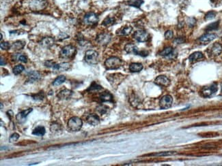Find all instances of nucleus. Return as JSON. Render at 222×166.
<instances>
[{
    "label": "nucleus",
    "instance_id": "f257e3e1",
    "mask_svg": "<svg viewBox=\"0 0 222 166\" xmlns=\"http://www.w3.org/2000/svg\"><path fill=\"white\" fill-rule=\"evenodd\" d=\"M122 64V61L120 58L112 57L105 61V65L107 70H117L120 67Z\"/></svg>",
    "mask_w": 222,
    "mask_h": 166
},
{
    "label": "nucleus",
    "instance_id": "f03ea898",
    "mask_svg": "<svg viewBox=\"0 0 222 166\" xmlns=\"http://www.w3.org/2000/svg\"><path fill=\"white\" fill-rule=\"evenodd\" d=\"M83 122L81 118L77 117L70 118L68 121V127L72 131H78L82 127Z\"/></svg>",
    "mask_w": 222,
    "mask_h": 166
},
{
    "label": "nucleus",
    "instance_id": "7ed1b4c3",
    "mask_svg": "<svg viewBox=\"0 0 222 166\" xmlns=\"http://www.w3.org/2000/svg\"><path fill=\"white\" fill-rule=\"evenodd\" d=\"M125 51L127 53L139 55L142 57H146L149 55V52L146 51H139V49L133 44H127L125 46Z\"/></svg>",
    "mask_w": 222,
    "mask_h": 166
},
{
    "label": "nucleus",
    "instance_id": "20e7f679",
    "mask_svg": "<svg viewBox=\"0 0 222 166\" xmlns=\"http://www.w3.org/2000/svg\"><path fill=\"white\" fill-rule=\"evenodd\" d=\"M99 60V54L93 50H88L86 52L85 61L87 64L90 65H95L98 63Z\"/></svg>",
    "mask_w": 222,
    "mask_h": 166
},
{
    "label": "nucleus",
    "instance_id": "39448f33",
    "mask_svg": "<svg viewBox=\"0 0 222 166\" xmlns=\"http://www.w3.org/2000/svg\"><path fill=\"white\" fill-rule=\"evenodd\" d=\"M76 52V48L72 45H67L62 48L60 52V57L63 59H69L73 57Z\"/></svg>",
    "mask_w": 222,
    "mask_h": 166
},
{
    "label": "nucleus",
    "instance_id": "423d86ee",
    "mask_svg": "<svg viewBox=\"0 0 222 166\" xmlns=\"http://www.w3.org/2000/svg\"><path fill=\"white\" fill-rule=\"evenodd\" d=\"M218 90L217 85V83H213L209 86H204L201 91L202 96L204 97H210L213 96Z\"/></svg>",
    "mask_w": 222,
    "mask_h": 166
},
{
    "label": "nucleus",
    "instance_id": "0eeeda50",
    "mask_svg": "<svg viewBox=\"0 0 222 166\" xmlns=\"http://www.w3.org/2000/svg\"><path fill=\"white\" fill-rule=\"evenodd\" d=\"M47 4L46 0H31L30 8L33 11H41L45 8Z\"/></svg>",
    "mask_w": 222,
    "mask_h": 166
},
{
    "label": "nucleus",
    "instance_id": "6e6552de",
    "mask_svg": "<svg viewBox=\"0 0 222 166\" xmlns=\"http://www.w3.org/2000/svg\"><path fill=\"white\" fill-rule=\"evenodd\" d=\"M134 38L139 42H145L149 39L150 35L144 30H138L134 33Z\"/></svg>",
    "mask_w": 222,
    "mask_h": 166
},
{
    "label": "nucleus",
    "instance_id": "1a4fd4ad",
    "mask_svg": "<svg viewBox=\"0 0 222 166\" xmlns=\"http://www.w3.org/2000/svg\"><path fill=\"white\" fill-rule=\"evenodd\" d=\"M99 21V17L98 16L93 12H89L86 14L83 18V22L85 24L88 25H94Z\"/></svg>",
    "mask_w": 222,
    "mask_h": 166
},
{
    "label": "nucleus",
    "instance_id": "9d476101",
    "mask_svg": "<svg viewBox=\"0 0 222 166\" xmlns=\"http://www.w3.org/2000/svg\"><path fill=\"white\" fill-rule=\"evenodd\" d=\"M173 102V99L170 96L167 95L162 97V98L160 99L159 106L161 109H168L170 108Z\"/></svg>",
    "mask_w": 222,
    "mask_h": 166
},
{
    "label": "nucleus",
    "instance_id": "9b49d317",
    "mask_svg": "<svg viewBox=\"0 0 222 166\" xmlns=\"http://www.w3.org/2000/svg\"><path fill=\"white\" fill-rule=\"evenodd\" d=\"M111 39H112V36H111L110 34L107 33H102L97 36L96 42L100 45L105 46L109 44L111 41Z\"/></svg>",
    "mask_w": 222,
    "mask_h": 166
},
{
    "label": "nucleus",
    "instance_id": "f8f14e48",
    "mask_svg": "<svg viewBox=\"0 0 222 166\" xmlns=\"http://www.w3.org/2000/svg\"><path fill=\"white\" fill-rule=\"evenodd\" d=\"M222 52V46L219 43H215L208 48V54L212 56H218Z\"/></svg>",
    "mask_w": 222,
    "mask_h": 166
},
{
    "label": "nucleus",
    "instance_id": "ddd939ff",
    "mask_svg": "<svg viewBox=\"0 0 222 166\" xmlns=\"http://www.w3.org/2000/svg\"><path fill=\"white\" fill-rule=\"evenodd\" d=\"M155 83L156 85L162 87H167L170 84V80L165 76H159L155 79Z\"/></svg>",
    "mask_w": 222,
    "mask_h": 166
},
{
    "label": "nucleus",
    "instance_id": "4468645a",
    "mask_svg": "<svg viewBox=\"0 0 222 166\" xmlns=\"http://www.w3.org/2000/svg\"><path fill=\"white\" fill-rule=\"evenodd\" d=\"M31 111H32V108H28L18 113L17 115V117H16V118H17L18 122L20 123H23V122H25V118H27L29 114H30Z\"/></svg>",
    "mask_w": 222,
    "mask_h": 166
},
{
    "label": "nucleus",
    "instance_id": "2eb2a0df",
    "mask_svg": "<svg viewBox=\"0 0 222 166\" xmlns=\"http://www.w3.org/2000/svg\"><path fill=\"white\" fill-rule=\"evenodd\" d=\"M215 38H216L215 34L207 33V34H204V35H203L202 36H201L199 38V41L201 43H202L204 44H207L208 43L211 42V41H213L214 39H215Z\"/></svg>",
    "mask_w": 222,
    "mask_h": 166
},
{
    "label": "nucleus",
    "instance_id": "dca6fc26",
    "mask_svg": "<svg viewBox=\"0 0 222 166\" xmlns=\"http://www.w3.org/2000/svg\"><path fill=\"white\" fill-rule=\"evenodd\" d=\"M55 43V39L51 38V37H46V38H44L42 39V40L41 41V45L44 47V48H50L53 45H54Z\"/></svg>",
    "mask_w": 222,
    "mask_h": 166
},
{
    "label": "nucleus",
    "instance_id": "f3484780",
    "mask_svg": "<svg viewBox=\"0 0 222 166\" xmlns=\"http://www.w3.org/2000/svg\"><path fill=\"white\" fill-rule=\"evenodd\" d=\"M87 122H88L90 125L96 126L100 123V118L96 114H90L88 117H87Z\"/></svg>",
    "mask_w": 222,
    "mask_h": 166
},
{
    "label": "nucleus",
    "instance_id": "a211bd4d",
    "mask_svg": "<svg viewBox=\"0 0 222 166\" xmlns=\"http://www.w3.org/2000/svg\"><path fill=\"white\" fill-rule=\"evenodd\" d=\"M70 68V64L68 63H62V64H55L52 69L55 71H59V72H63V71H67Z\"/></svg>",
    "mask_w": 222,
    "mask_h": 166
},
{
    "label": "nucleus",
    "instance_id": "6ab92c4d",
    "mask_svg": "<svg viewBox=\"0 0 222 166\" xmlns=\"http://www.w3.org/2000/svg\"><path fill=\"white\" fill-rule=\"evenodd\" d=\"M73 94L72 91L69 89H64L60 91V93L57 94V97L60 99H69Z\"/></svg>",
    "mask_w": 222,
    "mask_h": 166
},
{
    "label": "nucleus",
    "instance_id": "aec40b11",
    "mask_svg": "<svg viewBox=\"0 0 222 166\" xmlns=\"http://www.w3.org/2000/svg\"><path fill=\"white\" fill-rule=\"evenodd\" d=\"M132 30H133V28L130 26H128V27H123L122 28H120V30H118L117 31V35L118 36H126L129 35L131 33Z\"/></svg>",
    "mask_w": 222,
    "mask_h": 166
},
{
    "label": "nucleus",
    "instance_id": "412c9836",
    "mask_svg": "<svg viewBox=\"0 0 222 166\" xmlns=\"http://www.w3.org/2000/svg\"><path fill=\"white\" fill-rule=\"evenodd\" d=\"M28 80L31 82V83H33L34 81H37L40 78H41V74L40 73L36 72V71H32V72H30L28 73Z\"/></svg>",
    "mask_w": 222,
    "mask_h": 166
},
{
    "label": "nucleus",
    "instance_id": "4be33fe9",
    "mask_svg": "<svg viewBox=\"0 0 222 166\" xmlns=\"http://www.w3.org/2000/svg\"><path fill=\"white\" fill-rule=\"evenodd\" d=\"M50 130H51V133L54 134H60L62 133V126L57 123H54L51 124V127H50Z\"/></svg>",
    "mask_w": 222,
    "mask_h": 166
},
{
    "label": "nucleus",
    "instance_id": "5701e85b",
    "mask_svg": "<svg viewBox=\"0 0 222 166\" xmlns=\"http://www.w3.org/2000/svg\"><path fill=\"white\" fill-rule=\"evenodd\" d=\"M143 69V65L139 63H133L129 66V70L131 72H139Z\"/></svg>",
    "mask_w": 222,
    "mask_h": 166
},
{
    "label": "nucleus",
    "instance_id": "b1692460",
    "mask_svg": "<svg viewBox=\"0 0 222 166\" xmlns=\"http://www.w3.org/2000/svg\"><path fill=\"white\" fill-rule=\"evenodd\" d=\"M204 58V55L201 52H195L194 53H192L190 56L189 57V60L191 62H194L196 61L202 59Z\"/></svg>",
    "mask_w": 222,
    "mask_h": 166
},
{
    "label": "nucleus",
    "instance_id": "393cba45",
    "mask_svg": "<svg viewBox=\"0 0 222 166\" xmlns=\"http://www.w3.org/2000/svg\"><path fill=\"white\" fill-rule=\"evenodd\" d=\"M25 42L18 40L12 44L10 49L14 50V51H19V50L23 49V47L25 46Z\"/></svg>",
    "mask_w": 222,
    "mask_h": 166
},
{
    "label": "nucleus",
    "instance_id": "a878e982",
    "mask_svg": "<svg viewBox=\"0 0 222 166\" xmlns=\"http://www.w3.org/2000/svg\"><path fill=\"white\" fill-rule=\"evenodd\" d=\"M32 133L33 135L36 136H43L45 133V128L43 126H38L36 128L34 129Z\"/></svg>",
    "mask_w": 222,
    "mask_h": 166
},
{
    "label": "nucleus",
    "instance_id": "bb28decb",
    "mask_svg": "<svg viewBox=\"0 0 222 166\" xmlns=\"http://www.w3.org/2000/svg\"><path fill=\"white\" fill-rule=\"evenodd\" d=\"M100 99L102 102H112L113 100V96L109 92H104L100 95Z\"/></svg>",
    "mask_w": 222,
    "mask_h": 166
},
{
    "label": "nucleus",
    "instance_id": "cd10ccee",
    "mask_svg": "<svg viewBox=\"0 0 222 166\" xmlns=\"http://www.w3.org/2000/svg\"><path fill=\"white\" fill-rule=\"evenodd\" d=\"M126 4L130 6L135 7L139 8L142 6V4H144V1L143 0H129V1L126 2Z\"/></svg>",
    "mask_w": 222,
    "mask_h": 166
},
{
    "label": "nucleus",
    "instance_id": "c85d7f7f",
    "mask_svg": "<svg viewBox=\"0 0 222 166\" xmlns=\"http://www.w3.org/2000/svg\"><path fill=\"white\" fill-rule=\"evenodd\" d=\"M66 80V76H60L55 79L54 81L53 82V85L54 86H59L64 83Z\"/></svg>",
    "mask_w": 222,
    "mask_h": 166
},
{
    "label": "nucleus",
    "instance_id": "c756f323",
    "mask_svg": "<svg viewBox=\"0 0 222 166\" xmlns=\"http://www.w3.org/2000/svg\"><path fill=\"white\" fill-rule=\"evenodd\" d=\"M172 52H173V49L171 48V47L169 46V47H166L165 49H163V51L160 52L159 55H161V56H163V57H168L172 54Z\"/></svg>",
    "mask_w": 222,
    "mask_h": 166
},
{
    "label": "nucleus",
    "instance_id": "7c9ffc66",
    "mask_svg": "<svg viewBox=\"0 0 222 166\" xmlns=\"http://www.w3.org/2000/svg\"><path fill=\"white\" fill-rule=\"evenodd\" d=\"M115 22L114 18H112L110 17H107L105 18V19L103 22V25L106 26V27H109V26L112 25Z\"/></svg>",
    "mask_w": 222,
    "mask_h": 166
},
{
    "label": "nucleus",
    "instance_id": "2f4dec72",
    "mask_svg": "<svg viewBox=\"0 0 222 166\" xmlns=\"http://www.w3.org/2000/svg\"><path fill=\"white\" fill-rule=\"evenodd\" d=\"M219 21H216V22L211 23V24H209L207 26V28L205 29V30L207 31H210L217 30L219 27Z\"/></svg>",
    "mask_w": 222,
    "mask_h": 166
},
{
    "label": "nucleus",
    "instance_id": "473e14b6",
    "mask_svg": "<svg viewBox=\"0 0 222 166\" xmlns=\"http://www.w3.org/2000/svg\"><path fill=\"white\" fill-rule=\"evenodd\" d=\"M25 70V67L22 65H17L13 68V73L15 75H18L21 73L23 70Z\"/></svg>",
    "mask_w": 222,
    "mask_h": 166
},
{
    "label": "nucleus",
    "instance_id": "72a5a7b5",
    "mask_svg": "<svg viewBox=\"0 0 222 166\" xmlns=\"http://www.w3.org/2000/svg\"><path fill=\"white\" fill-rule=\"evenodd\" d=\"M103 88H102L101 86L99 85L96 83H93L91 85V86L88 88V91H98L101 90Z\"/></svg>",
    "mask_w": 222,
    "mask_h": 166
},
{
    "label": "nucleus",
    "instance_id": "f704fd0d",
    "mask_svg": "<svg viewBox=\"0 0 222 166\" xmlns=\"http://www.w3.org/2000/svg\"><path fill=\"white\" fill-rule=\"evenodd\" d=\"M108 109H109L108 108V107H107L106 106H104V105H100V106H99L96 108L97 111L101 114H106Z\"/></svg>",
    "mask_w": 222,
    "mask_h": 166
},
{
    "label": "nucleus",
    "instance_id": "c9c22d12",
    "mask_svg": "<svg viewBox=\"0 0 222 166\" xmlns=\"http://www.w3.org/2000/svg\"><path fill=\"white\" fill-rule=\"evenodd\" d=\"M216 16V12L214 11H210L208 12L207 14L205 15V20H211L213 19Z\"/></svg>",
    "mask_w": 222,
    "mask_h": 166
},
{
    "label": "nucleus",
    "instance_id": "e433bc0d",
    "mask_svg": "<svg viewBox=\"0 0 222 166\" xmlns=\"http://www.w3.org/2000/svg\"><path fill=\"white\" fill-rule=\"evenodd\" d=\"M18 138H19V135H18V134L17 133H15L10 137L9 141H10V143H13V142H17Z\"/></svg>",
    "mask_w": 222,
    "mask_h": 166
},
{
    "label": "nucleus",
    "instance_id": "4c0bfd02",
    "mask_svg": "<svg viewBox=\"0 0 222 166\" xmlns=\"http://www.w3.org/2000/svg\"><path fill=\"white\" fill-rule=\"evenodd\" d=\"M174 154H175V152H163L151 155H153V156H168V155H172Z\"/></svg>",
    "mask_w": 222,
    "mask_h": 166
},
{
    "label": "nucleus",
    "instance_id": "58836bf2",
    "mask_svg": "<svg viewBox=\"0 0 222 166\" xmlns=\"http://www.w3.org/2000/svg\"><path fill=\"white\" fill-rule=\"evenodd\" d=\"M32 97L34 100H42L44 98V93L43 91H41L35 95V96H32Z\"/></svg>",
    "mask_w": 222,
    "mask_h": 166
},
{
    "label": "nucleus",
    "instance_id": "ea45409f",
    "mask_svg": "<svg viewBox=\"0 0 222 166\" xmlns=\"http://www.w3.org/2000/svg\"><path fill=\"white\" fill-rule=\"evenodd\" d=\"M0 47H1L2 50H8L11 47V46L7 42H2L1 44H0Z\"/></svg>",
    "mask_w": 222,
    "mask_h": 166
},
{
    "label": "nucleus",
    "instance_id": "a19ab883",
    "mask_svg": "<svg viewBox=\"0 0 222 166\" xmlns=\"http://www.w3.org/2000/svg\"><path fill=\"white\" fill-rule=\"evenodd\" d=\"M173 37V32L171 30H168L165 33V38L167 39H170Z\"/></svg>",
    "mask_w": 222,
    "mask_h": 166
},
{
    "label": "nucleus",
    "instance_id": "79ce46f5",
    "mask_svg": "<svg viewBox=\"0 0 222 166\" xmlns=\"http://www.w3.org/2000/svg\"><path fill=\"white\" fill-rule=\"evenodd\" d=\"M55 64V63L54 61H47L44 63V65H45L46 67H51V68L54 67V65Z\"/></svg>",
    "mask_w": 222,
    "mask_h": 166
},
{
    "label": "nucleus",
    "instance_id": "37998d69",
    "mask_svg": "<svg viewBox=\"0 0 222 166\" xmlns=\"http://www.w3.org/2000/svg\"><path fill=\"white\" fill-rule=\"evenodd\" d=\"M18 60L23 63H27L28 58L26 57L25 55H20V56L18 57Z\"/></svg>",
    "mask_w": 222,
    "mask_h": 166
},
{
    "label": "nucleus",
    "instance_id": "c03bdc74",
    "mask_svg": "<svg viewBox=\"0 0 222 166\" xmlns=\"http://www.w3.org/2000/svg\"><path fill=\"white\" fill-rule=\"evenodd\" d=\"M7 114L10 118H11L13 117V112L12 110H9V111L7 112Z\"/></svg>",
    "mask_w": 222,
    "mask_h": 166
},
{
    "label": "nucleus",
    "instance_id": "a18cd8bd",
    "mask_svg": "<svg viewBox=\"0 0 222 166\" xmlns=\"http://www.w3.org/2000/svg\"><path fill=\"white\" fill-rule=\"evenodd\" d=\"M6 64V61L3 59V57H1V65H4Z\"/></svg>",
    "mask_w": 222,
    "mask_h": 166
},
{
    "label": "nucleus",
    "instance_id": "49530a36",
    "mask_svg": "<svg viewBox=\"0 0 222 166\" xmlns=\"http://www.w3.org/2000/svg\"><path fill=\"white\" fill-rule=\"evenodd\" d=\"M219 1H221V0H211V2H213V3H217V2H218Z\"/></svg>",
    "mask_w": 222,
    "mask_h": 166
},
{
    "label": "nucleus",
    "instance_id": "de8ad7c7",
    "mask_svg": "<svg viewBox=\"0 0 222 166\" xmlns=\"http://www.w3.org/2000/svg\"><path fill=\"white\" fill-rule=\"evenodd\" d=\"M3 108V104L2 103H1V109Z\"/></svg>",
    "mask_w": 222,
    "mask_h": 166
},
{
    "label": "nucleus",
    "instance_id": "09e8293b",
    "mask_svg": "<svg viewBox=\"0 0 222 166\" xmlns=\"http://www.w3.org/2000/svg\"><path fill=\"white\" fill-rule=\"evenodd\" d=\"M1 39H2V34L1 33Z\"/></svg>",
    "mask_w": 222,
    "mask_h": 166
},
{
    "label": "nucleus",
    "instance_id": "8fccbe9b",
    "mask_svg": "<svg viewBox=\"0 0 222 166\" xmlns=\"http://www.w3.org/2000/svg\"><path fill=\"white\" fill-rule=\"evenodd\" d=\"M221 91H222V85H221Z\"/></svg>",
    "mask_w": 222,
    "mask_h": 166
},
{
    "label": "nucleus",
    "instance_id": "3c124183",
    "mask_svg": "<svg viewBox=\"0 0 222 166\" xmlns=\"http://www.w3.org/2000/svg\"><path fill=\"white\" fill-rule=\"evenodd\" d=\"M221 117H222V115H221Z\"/></svg>",
    "mask_w": 222,
    "mask_h": 166
}]
</instances>
